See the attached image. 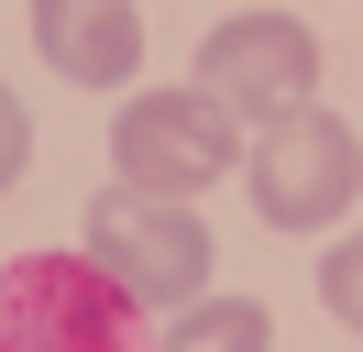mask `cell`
<instances>
[{
	"instance_id": "obj_1",
	"label": "cell",
	"mask_w": 363,
	"mask_h": 352,
	"mask_svg": "<svg viewBox=\"0 0 363 352\" xmlns=\"http://www.w3.org/2000/svg\"><path fill=\"white\" fill-rule=\"evenodd\" d=\"M89 264L121 308H187L209 297V220L177 209V198H133V187H99L89 198Z\"/></svg>"
},
{
	"instance_id": "obj_2",
	"label": "cell",
	"mask_w": 363,
	"mask_h": 352,
	"mask_svg": "<svg viewBox=\"0 0 363 352\" xmlns=\"http://www.w3.org/2000/svg\"><path fill=\"white\" fill-rule=\"evenodd\" d=\"M187 88H199L231 132H264V121H286V110L319 99V33L297 11H231V22L199 33Z\"/></svg>"
},
{
	"instance_id": "obj_3",
	"label": "cell",
	"mask_w": 363,
	"mask_h": 352,
	"mask_svg": "<svg viewBox=\"0 0 363 352\" xmlns=\"http://www.w3.org/2000/svg\"><path fill=\"white\" fill-rule=\"evenodd\" d=\"M231 165H242V132H231L199 88H133L121 121H111V187H133V198L199 209Z\"/></svg>"
},
{
	"instance_id": "obj_4",
	"label": "cell",
	"mask_w": 363,
	"mask_h": 352,
	"mask_svg": "<svg viewBox=\"0 0 363 352\" xmlns=\"http://www.w3.org/2000/svg\"><path fill=\"white\" fill-rule=\"evenodd\" d=\"M231 176L253 187V209H264L275 231H330V220L352 209V187H363V132L308 99V110H286V121L253 132Z\"/></svg>"
},
{
	"instance_id": "obj_5",
	"label": "cell",
	"mask_w": 363,
	"mask_h": 352,
	"mask_svg": "<svg viewBox=\"0 0 363 352\" xmlns=\"http://www.w3.org/2000/svg\"><path fill=\"white\" fill-rule=\"evenodd\" d=\"M0 352H143V308H121L77 253L0 264Z\"/></svg>"
},
{
	"instance_id": "obj_6",
	"label": "cell",
	"mask_w": 363,
	"mask_h": 352,
	"mask_svg": "<svg viewBox=\"0 0 363 352\" xmlns=\"http://www.w3.org/2000/svg\"><path fill=\"white\" fill-rule=\"evenodd\" d=\"M33 44L67 88H133L143 77V0H33Z\"/></svg>"
},
{
	"instance_id": "obj_7",
	"label": "cell",
	"mask_w": 363,
	"mask_h": 352,
	"mask_svg": "<svg viewBox=\"0 0 363 352\" xmlns=\"http://www.w3.org/2000/svg\"><path fill=\"white\" fill-rule=\"evenodd\" d=\"M143 352H275V319H264V297H187V308H165V330Z\"/></svg>"
},
{
	"instance_id": "obj_8",
	"label": "cell",
	"mask_w": 363,
	"mask_h": 352,
	"mask_svg": "<svg viewBox=\"0 0 363 352\" xmlns=\"http://www.w3.org/2000/svg\"><path fill=\"white\" fill-rule=\"evenodd\" d=\"M319 297H330V319H341V330H352V341H363V231L319 253Z\"/></svg>"
},
{
	"instance_id": "obj_9",
	"label": "cell",
	"mask_w": 363,
	"mask_h": 352,
	"mask_svg": "<svg viewBox=\"0 0 363 352\" xmlns=\"http://www.w3.org/2000/svg\"><path fill=\"white\" fill-rule=\"evenodd\" d=\"M23 165H33V121H23V99L0 88V187H23Z\"/></svg>"
}]
</instances>
